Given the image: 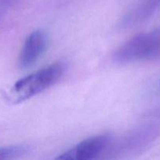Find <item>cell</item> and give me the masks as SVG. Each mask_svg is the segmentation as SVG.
<instances>
[{
    "label": "cell",
    "mask_w": 160,
    "mask_h": 160,
    "mask_svg": "<svg viewBox=\"0 0 160 160\" xmlns=\"http://www.w3.org/2000/svg\"><path fill=\"white\" fill-rule=\"evenodd\" d=\"M66 68L65 62H57L19 80L9 91V100L17 104L35 96L57 82Z\"/></svg>",
    "instance_id": "1"
},
{
    "label": "cell",
    "mask_w": 160,
    "mask_h": 160,
    "mask_svg": "<svg viewBox=\"0 0 160 160\" xmlns=\"http://www.w3.org/2000/svg\"><path fill=\"white\" fill-rule=\"evenodd\" d=\"M160 58V29L132 38L114 52L112 59L119 64Z\"/></svg>",
    "instance_id": "2"
},
{
    "label": "cell",
    "mask_w": 160,
    "mask_h": 160,
    "mask_svg": "<svg viewBox=\"0 0 160 160\" xmlns=\"http://www.w3.org/2000/svg\"><path fill=\"white\" fill-rule=\"evenodd\" d=\"M112 137L105 134L93 136L82 141L73 148L58 156L57 159L64 160H91L98 156L110 146Z\"/></svg>",
    "instance_id": "3"
},
{
    "label": "cell",
    "mask_w": 160,
    "mask_h": 160,
    "mask_svg": "<svg viewBox=\"0 0 160 160\" xmlns=\"http://www.w3.org/2000/svg\"><path fill=\"white\" fill-rule=\"evenodd\" d=\"M48 45V37L43 31L38 30L28 35L23 43L19 57V65L25 69L35 63L45 52Z\"/></svg>",
    "instance_id": "4"
},
{
    "label": "cell",
    "mask_w": 160,
    "mask_h": 160,
    "mask_svg": "<svg viewBox=\"0 0 160 160\" xmlns=\"http://www.w3.org/2000/svg\"><path fill=\"white\" fill-rule=\"evenodd\" d=\"M31 147L27 145H17L0 148V159H16L28 154Z\"/></svg>",
    "instance_id": "5"
}]
</instances>
